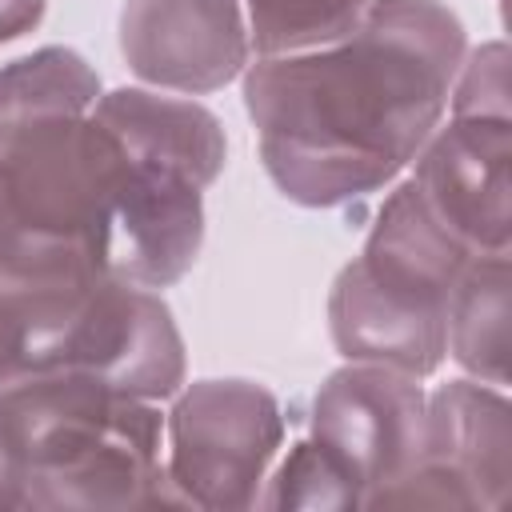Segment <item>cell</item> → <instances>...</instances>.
<instances>
[{
    "label": "cell",
    "instance_id": "7c38bea8",
    "mask_svg": "<svg viewBox=\"0 0 512 512\" xmlns=\"http://www.w3.org/2000/svg\"><path fill=\"white\" fill-rule=\"evenodd\" d=\"M508 292H512L508 252H484L460 268L456 288L448 296L452 356L496 388L508 384V312H512Z\"/></svg>",
    "mask_w": 512,
    "mask_h": 512
},
{
    "label": "cell",
    "instance_id": "4fadbf2b",
    "mask_svg": "<svg viewBox=\"0 0 512 512\" xmlns=\"http://www.w3.org/2000/svg\"><path fill=\"white\" fill-rule=\"evenodd\" d=\"M100 100V80L72 48H40L0 68V148L16 136L48 124L84 116Z\"/></svg>",
    "mask_w": 512,
    "mask_h": 512
},
{
    "label": "cell",
    "instance_id": "52a82bcc",
    "mask_svg": "<svg viewBox=\"0 0 512 512\" xmlns=\"http://www.w3.org/2000/svg\"><path fill=\"white\" fill-rule=\"evenodd\" d=\"M508 160H512L508 120H468V116H452L444 128H432V136L416 152V176H412L416 196L472 256L508 252L512 240Z\"/></svg>",
    "mask_w": 512,
    "mask_h": 512
},
{
    "label": "cell",
    "instance_id": "8992f818",
    "mask_svg": "<svg viewBox=\"0 0 512 512\" xmlns=\"http://www.w3.org/2000/svg\"><path fill=\"white\" fill-rule=\"evenodd\" d=\"M424 400L416 376L352 360L320 384L312 400V440L368 496L416 464Z\"/></svg>",
    "mask_w": 512,
    "mask_h": 512
},
{
    "label": "cell",
    "instance_id": "7a4b0ae2",
    "mask_svg": "<svg viewBox=\"0 0 512 512\" xmlns=\"http://www.w3.org/2000/svg\"><path fill=\"white\" fill-rule=\"evenodd\" d=\"M0 444L24 508H180L152 400L72 372L0 392Z\"/></svg>",
    "mask_w": 512,
    "mask_h": 512
},
{
    "label": "cell",
    "instance_id": "30bf717a",
    "mask_svg": "<svg viewBox=\"0 0 512 512\" xmlns=\"http://www.w3.org/2000/svg\"><path fill=\"white\" fill-rule=\"evenodd\" d=\"M336 348L356 364H384L408 376H428L448 352V312L400 304L376 292L352 264L340 268L328 296Z\"/></svg>",
    "mask_w": 512,
    "mask_h": 512
},
{
    "label": "cell",
    "instance_id": "9c48e42d",
    "mask_svg": "<svg viewBox=\"0 0 512 512\" xmlns=\"http://www.w3.org/2000/svg\"><path fill=\"white\" fill-rule=\"evenodd\" d=\"M420 476L444 484L464 508H508L512 496V428L508 400L496 388L452 380L424 400Z\"/></svg>",
    "mask_w": 512,
    "mask_h": 512
},
{
    "label": "cell",
    "instance_id": "5bb4252c",
    "mask_svg": "<svg viewBox=\"0 0 512 512\" xmlns=\"http://www.w3.org/2000/svg\"><path fill=\"white\" fill-rule=\"evenodd\" d=\"M248 44L260 56L312 52L344 40L372 0H244Z\"/></svg>",
    "mask_w": 512,
    "mask_h": 512
},
{
    "label": "cell",
    "instance_id": "277c9868",
    "mask_svg": "<svg viewBox=\"0 0 512 512\" xmlns=\"http://www.w3.org/2000/svg\"><path fill=\"white\" fill-rule=\"evenodd\" d=\"M24 336L28 376L72 372L140 400L172 396L184 380L168 304L120 276L24 292Z\"/></svg>",
    "mask_w": 512,
    "mask_h": 512
},
{
    "label": "cell",
    "instance_id": "e0dca14e",
    "mask_svg": "<svg viewBox=\"0 0 512 512\" xmlns=\"http://www.w3.org/2000/svg\"><path fill=\"white\" fill-rule=\"evenodd\" d=\"M28 376V336H24V292L0 284V392Z\"/></svg>",
    "mask_w": 512,
    "mask_h": 512
},
{
    "label": "cell",
    "instance_id": "9a60e30c",
    "mask_svg": "<svg viewBox=\"0 0 512 512\" xmlns=\"http://www.w3.org/2000/svg\"><path fill=\"white\" fill-rule=\"evenodd\" d=\"M256 500L264 508H360L364 492L316 440H300Z\"/></svg>",
    "mask_w": 512,
    "mask_h": 512
},
{
    "label": "cell",
    "instance_id": "ba28073f",
    "mask_svg": "<svg viewBox=\"0 0 512 512\" xmlns=\"http://www.w3.org/2000/svg\"><path fill=\"white\" fill-rule=\"evenodd\" d=\"M120 48L136 76L176 92H212L248 64L240 0H128Z\"/></svg>",
    "mask_w": 512,
    "mask_h": 512
},
{
    "label": "cell",
    "instance_id": "2e32d148",
    "mask_svg": "<svg viewBox=\"0 0 512 512\" xmlns=\"http://www.w3.org/2000/svg\"><path fill=\"white\" fill-rule=\"evenodd\" d=\"M452 96V116L468 120H508V48L484 44L468 56L456 92Z\"/></svg>",
    "mask_w": 512,
    "mask_h": 512
},
{
    "label": "cell",
    "instance_id": "3957f363",
    "mask_svg": "<svg viewBox=\"0 0 512 512\" xmlns=\"http://www.w3.org/2000/svg\"><path fill=\"white\" fill-rule=\"evenodd\" d=\"M128 156L96 116L0 148V284L36 292L112 276Z\"/></svg>",
    "mask_w": 512,
    "mask_h": 512
},
{
    "label": "cell",
    "instance_id": "6da1fadb",
    "mask_svg": "<svg viewBox=\"0 0 512 512\" xmlns=\"http://www.w3.org/2000/svg\"><path fill=\"white\" fill-rule=\"evenodd\" d=\"M460 56L444 4L372 0L344 40L248 64L244 104L276 188L308 208L384 188L440 124Z\"/></svg>",
    "mask_w": 512,
    "mask_h": 512
},
{
    "label": "cell",
    "instance_id": "8fae6325",
    "mask_svg": "<svg viewBox=\"0 0 512 512\" xmlns=\"http://www.w3.org/2000/svg\"><path fill=\"white\" fill-rule=\"evenodd\" d=\"M92 116L136 156L192 172L204 188L224 168V128L220 120L176 96H152L140 88L108 92L92 104Z\"/></svg>",
    "mask_w": 512,
    "mask_h": 512
},
{
    "label": "cell",
    "instance_id": "5b68a950",
    "mask_svg": "<svg viewBox=\"0 0 512 512\" xmlns=\"http://www.w3.org/2000/svg\"><path fill=\"white\" fill-rule=\"evenodd\" d=\"M284 420L268 388L200 380L168 416V480L184 504L236 512L256 504Z\"/></svg>",
    "mask_w": 512,
    "mask_h": 512
},
{
    "label": "cell",
    "instance_id": "d6986e66",
    "mask_svg": "<svg viewBox=\"0 0 512 512\" xmlns=\"http://www.w3.org/2000/svg\"><path fill=\"white\" fill-rule=\"evenodd\" d=\"M0 508H24V496H20V480H16V468L0 444Z\"/></svg>",
    "mask_w": 512,
    "mask_h": 512
},
{
    "label": "cell",
    "instance_id": "ac0fdd59",
    "mask_svg": "<svg viewBox=\"0 0 512 512\" xmlns=\"http://www.w3.org/2000/svg\"><path fill=\"white\" fill-rule=\"evenodd\" d=\"M44 16V0H0V44L24 36Z\"/></svg>",
    "mask_w": 512,
    "mask_h": 512
}]
</instances>
